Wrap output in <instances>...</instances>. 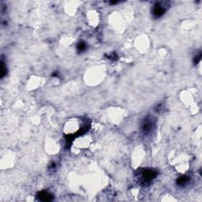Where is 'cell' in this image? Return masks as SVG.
Returning a JSON list of instances; mask_svg holds the SVG:
<instances>
[{"label":"cell","mask_w":202,"mask_h":202,"mask_svg":"<svg viewBox=\"0 0 202 202\" xmlns=\"http://www.w3.org/2000/svg\"><path fill=\"white\" fill-rule=\"evenodd\" d=\"M156 172L149 169V170H144L140 172L139 174V177L140 180L142 182V183H148L149 182H151L154 178H156Z\"/></svg>","instance_id":"1"},{"label":"cell","mask_w":202,"mask_h":202,"mask_svg":"<svg viewBox=\"0 0 202 202\" xmlns=\"http://www.w3.org/2000/svg\"><path fill=\"white\" fill-rule=\"evenodd\" d=\"M152 122L150 121V119H145L144 121V122L142 124V130L143 132L146 134V133H148L152 130Z\"/></svg>","instance_id":"3"},{"label":"cell","mask_w":202,"mask_h":202,"mask_svg":"<svg viewBox=\"0 0 202 202\" xmlns=\"http://www.w3.org/2000/svg\"><path fill=\"white\" fill-rule=\"evenodd\" d=\"M189 180L190 179L188 178V176H182L178 179V184L181 186H184L185 185L188 183Z\"/></svg>","instance_id":"4"},{"label":"cell","mask_w":202,"mask_h":202,"mask_svg":"<svg viewBox=\"0 0 202 202\" xmlns=\"http://www.w3.org/2000/svg\"><path fill=\"white\" fill-rule=\"evenodd\" d=\"M78 51H84V50L86 49V44H85L84 43L81 42L80 44H78Z\"/></svg>","instance_id":"6"},{"label":"cell","mask_w":202,"mask_h":202,"mask_svg":"<svg viewBox=\"0 0 202 202\" xmlns=\"http://www.w3.org/2000/svg\"><path fill=\"white\" fill-rule=\"evenodd\" d=\"M39 197L42 201H50L51 199V195L46 192H42L39 194Z\"/></svg>","instance_id":"5"},{"label":"cell","mask_w":202,"mask_h":202,"mask_svg":"<svg viewBox=\"0 0 202 202\" xmlns=\"http://www.w3.org/2000/svg\"><path fill=\"white\" fill-rule=\"evenodd\" d=\"M166 12V5L164 3H156L152 8V14L156 18H160Z\"/></svg>","instance_id":"2"}]
</instances>
